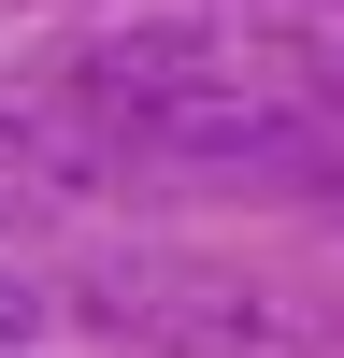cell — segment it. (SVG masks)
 I'll list each match as a JSON object with an SVG mask.
<instances>
[{"label": "cell", "instance_id": "cell-4", "mask_svg": "<svg viewBox=\"0 0 344 358\" xmlns=\"http://www.w3.org/2000/svg\"><path fill=\"white\" fill-rule=\"evenodd\" d=\"M57 15H158V0H57Z\"/></svg>", "mask_w": 344, "mask_h": 358}, {"label": "cell", "instance_id": "cell-3", "mask_svg": "<svg viewBox=\"0 0 344 358\" xmlns=\"http://www.w3.org/2000/svg\"><path fill=\"white\" fill-rule=\"evenodd\" d=\"M43 330H57V287H29L15 258H0V358H29Z\"/></svg>", "mask_w": 344, "mask_h": 358}, {"label": "cell", "instance_id": "cell-2", "mask_svg": "<svg viewBox=\"0 0 344 358\" xmlns=\"http://www.w3.org/2000/svg\"><path fill=\"white\" fill-rule=\"evenodd\" d=\"M129 172H115V143L86 129V115H57V101H0V229H29V244H72V229H101V215H129Z\"/></svg>", "mask_w": 344, "mask_h": 358}, {"label": "cell", "instance_id": "cell-1", "mask_svg": "<svg viewBox=\"0 0 344 358\" xmlns=\"http://www.w3.org/2000/svg\"><path fill=\"white\" fill-rule=\"evenodd\" d=\"M57 315L129 344V358H330L301 287L229 273V258H86Z\"/></svg>", "mask_w": 344, "mask_h": 358}]
</instances>
